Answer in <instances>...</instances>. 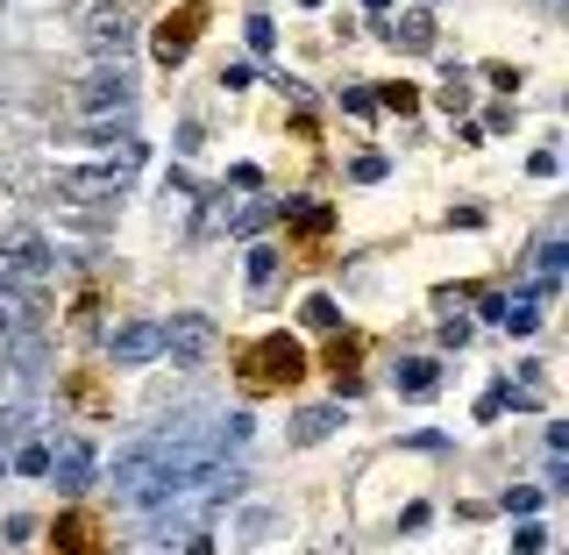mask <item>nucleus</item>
Here are the masks:
<instances>
[{
	"label": "nucleus",
	"instance_id": "nucleus-25",
	"mask_svg": "<svg viewBox=\"0 0 569 555\" xmlns=\"http://www.w3.org/2000/svg\"><path fill=\"white\" fill-rule=\"evenodd\" d=\"M257 186H264L257 164H235V171H228V192H257Z\"/></svg>",
	"mask_w": 569,
	"mask_h": 555
},
{
	"label": "nucleus",
	"instance_id": "nucleus-22",
	"mask_svg": "<svg viewBox=\"0 0 569 555\" xmlns=\"http://www.w3.org/2000/svg\"><path fill=\"white\" fill-rule=\"evenodd\" d=\"M349 178H356V186H378V178H384V157H378V149H364V157L349 164Z\"/></svg>",
	"mask_w": 569,
	"mask_h": 555
},
{
	"label": "nucleus",
	"instance_id": "nucleus-13",
	"mask_svg": "<svg viewBox=\"0 0 569 555\" xmlns=\"http://www.w3.org/2000/svg\"><path fill=\"white\" fill-rule=\"evenodd\" d=\"M434 378H442V364H434V356H399V364H392V385H399V392H434Z\"/></svg>",
	"mask_w": 569,
	"mask_h": 555
},
{
	"label": "nucleus",
	"instance_id": "nucleus-7",
	"mask_svg": "<svg viewBox=\"0 0 569 555\" xmlns=\"http://www.w3.org/2000/svg\"><path fill=\"white\" fill-rule=\"evenodd\" d=\"M299 370H306L299 342H292V335H271V342H257V364H249V385H292Z\"/></svg>",
	"mask_w": 569,
	"mask_h": 555
},
{
	"label": "nucleus",
	"instance_id": "nucleus-1",
	"mask_svg": "<svg viewBox=\"0 0 569 555\" xmlns=\"http://www.w3.org/2000/svg\"><path fill=\"white\" fill-rule=\"evenodd\" d=\"M143 164V143L129 136L122 149H108L100 164H57V200H71V207H108V200H122V186H129V171Z\"/></svg>",
	"mask_w": 569,
	"mask_h": 555
},
{
	"label": "nucleus",
	"instance_id": "nucleus-11",
	"mask_svg": "<svg viewBox=\"0 0 569 555\" xmlns=\"http://www.w3.org/2000/svg\"><path fill=\"white\" fill-rule=\"evenodd\" d=\"M342 413H349V407H342V399H335V407H306V413H299V420H292V442H299V448H313V442H327V434H335V428H342Z\"/></svg>",
	"mask_w": 569,
	"mask_h": 555
},
{
	"label": "nucleus",
	"instance_id": "nucleus-23",
	"mask_svg": "<svg viewBox=\"0 0 569 555\" xmlns=\"http://www.w3.org/2000/svg\"><path fill=\"white\" fill-rule=\"evenodd\" d=\"M278 278V249H249V285H271Z\"/></svg>",
	"mask_w": 569,
	"mask_h": 555
},
{
	"label": "nucleus",
	"instance_id": "nucleus-6",
	"mask_svg": "<svg viewBox=\"0 0 569 555\" xmlns=\"http://www.w3.org/2000/svg\"><path fill=\"white\" fill-rule=\"evenodd\" d=\"M51 477H57V491H65V499H79V491H93L100 456H93L86 442H57V448H51Z\"/></svg>",
	"mask_w": 569,
	"mask_h": 555
},
{
	"label": "nucleus",
	"instance_id": "nucleus-4",
	"mask_svg": "<svg viewBox=\"0 0 569 555\" xmlns=\"http://www.w3.org/2000/svg\"><path fill=\"white\" fill-rule=\"evenodd\" d=\"M79 36H86L93 57H129V43H136V14H129L122 0H86Z\"/></svg>",
	"mask_w": 569,
	"mask_h": 555
},
{
	"label": "nucleus",
	"instance_id": "nucleus-29",
	"mask_svg": "<svg viewBox=\"0 0 569 555\" xmlns=\"http://www.w3.org/2000/svg\"><path fill=\"white\" fill-rule=\"evenodd\" d=\"M364 8H392V0H364Z\"/></svg>",
	"mask_w": 569,
	"mask_h": 555
},
{
	"label": "nucleus",
	"instance_id": "nucleus-18",
	"mask_svg": "<svg viewBox=\"0 0 569 555\" xmlns=\"http://www.w3.org/2000/svg\"><path fill=\"white\" fill-rule=\"evenodd\" d=\"M299 321H306V328H335V321H342V307H335L327 292H313L306 307H299Z\"/></svg>",
	"mask_w": 569,
	"mask_h": 555
},
{
	"label": "nucleus",
	"instance_id": "nucleus-8",
	"mask_svg": "<svg viewBox=\"0 0 569 555\" xmlns=\"http://www.w3.org/2000/svg\"><path fill=\"white\" fill-rule=\"evenodd\" d=\"M200 29H207V0H186V8H178V22L157 29V65H178V57L200 43Z\"/></svg>",
	"mask_w": 569,
	"mask_h": 555
},
{
	"label": "nucleus",
	"instance_id": "nucleus-9",
	"mask_svg": "<svg viewBox=\"0 0 569 555\" xmlns=\"http://www.w3.org/2000/svg\"><path fill=\"white\" fill-rule=\"evenodd\" d=\"M108 356L114 364H149V356H164V321H129L108 335Z\"/></svg>",
	"mask_w": 569,
	"mask_h": 555
},
{
	"label": "nucleus",
	"instance_id": "nucleus-5",
	"mask_svg": "<svg viewBox=\"0 0 569 555\" xmlns=\"http://www.w3.org/2000/svg\"><path fill=\"white\" fill-rule=\"evenodd\" d=\"M164 349H171L178 364L200 370L207 356L221 349V335H214V321H207V313H171V321H164Z\"/></svg>",
	"mask_w": 569,
	"mask_h": 555
},
{
	"label": "nucleus",
	"instance_id": "nucleus-17",
	"mask_svg": "<svg viewBox=\"0 0 569 555\" xmlns=\"http://www.w3.org/2000/svg\"><path fill=\"white\" fill-rule=\"evenodd\" d=\"M243 36H249V51H257V57H271V51H278V22H271V14H249Z\"/></svg>",
	"mask_w": 569,
	"mask_h": 555
},
{
	"label": "nucleus",
	"instance_id": "nucleus-15",
	"mask_svg": "<svg viewBox=\"0 0 569 555\" xmlns=\"http://www.w3.org/2000/svg\"><path fill=\"white\" fill-rule=\"evenodd\" d=\"M520 407V392H513V385H484V399H477V420H505V413H513Z\"/></svg>",
	"mask_w": 569,
	"mask_h": 555
},
{
	"label": "nucleus",
	"instance_id": "nucleus-28",
	"mask_svg": "<svg viewBox=\"0 0 569 555\" xmlns=\"http://www.w3.org/2000/svg\"><path fill=\"white\" fill-rule=\"evenodd\" d=\"M186 555H214V534H192V542H186Z\"/></svg>",
	"mask_w": 569,
	"mask_h": 555
},
{
	"label": "nucleus",
	"instance_id": "nucleus-21",
	"mask_svg": "<svg viewBox=\"0 0 569 555\" xmlns=\"http://www.w3.org/2000/svg\"><path fill=\"white\" fill-rule=\"evenodd\" d=\"M378 108H392V114H413V108H421V93H413V86H384V93H378Z\"/></svg>",
	"mask_w": 569,
	"mask_h": 555
},
{
	"label": "nucleus",
	"instance_id": "nucleus-19",
	"mask_svg": "<svg viewBox=\"0 0 569 555\" xmlns=\"http://www.w3.org/2000/svg\"><path fill=\"white\" fill-rule=\"evenodd\" d=\"M342 108H349L356 122H370V114H378V93H370V86H349V93H342Z\"/></svg>",
	"mask_w": 569,
	"mask_h": 555
},
{
	"label": "nucleus",
	"instance_id": "nucleus-3",
	"mask_svg": "<svg viewBox=\"0 0 569 555\" xmlns=\"http://www.w3.org/2000/svg\"><path fill=\"white\" fill-rule=\"evenodd\" d=\"M57 257L43 235H0V285L8 292H36V285H51Z\"/></svg>",
	"mask_w": 569,
	"mask_h": 555
},
{
	"label": "nucleus",
	"instance_id": "nucleus-16",
	"mask_svg": "<svg viewBox=\"0 0 569 555\" xmlns=\"http://www.w3.org/2000/svg\"><path fill=\"white\" fill-rule=\"evenodd\" d=\"M499 321L513 328V335H534V328H542V299H513V307H505Z\"/></svg>",
	"mask_w": 569,
	"mask_h": 555
},
{
	"label": "nucleus",
	"instance_id": "nucleus-14",
	"mask_svg": "<svg viewBox=\"0 0 569 555\" xmlns=\"http://www.w3.org/2000/svg\"><path fill=\"white\" fill-rule=\"evenodd\" d=\"M8 470H22V477H51V442H22L8 456Z\"/></svg>",
	"mask_w": 569,
	"mask_h": 555
},
{
	"label": "nucleus",
	"instance_id": "nucleus-26",
	"mask_svg": "<svg viewBox=\"0 0 569 555\" xmlns=\"http://www.w3.org/2000/svg\"><path fill=\"white\" fill-rule=\"evenodd\" d=\"M427 520H434V506H421V499H413V506H406V513H399V534H421V528H427Z\"/></svg>",
	"mask_w": 569,
	"mask_h": 555
},
{
	"label": "nucleus",
	"instance_id": "nucleus-2",
	"mask_svg": "<svg viewBox=\"0 0 569 555\" xmlns=\"http://www.w3.org/2000/svg\"><path fill=\"white\" fill-rule=\"evenodd\" d=\"M129 108H136V71H129V57H100L79 79V114L100 122V114H129Z\"/></svg>",
	"mask_w": 569,
	"mask_h": 555
},
{
	"label": "nucleus",
	"instance_id": "nucleus-12",
	"mask_svg": "<svg viewBox=\"0 0 569 555\" xmlns=\"http://www.w3.org/2000/svg\"><path fill=\"white\" fill-rule=\"evenodd\" d=\"M384 36H392L399 51H427V43H434V14L427 8H406L399 22H384Z\"/></svg>",
	"mask_w": 569,
	"mask_h": 555
},
{
	"label": "nucleus",
	"instance_id": "nucleus-24",
	"mask_svg": "<svg viewBox=\"0 0 569 555\" xmlns=\"http://www.w3.org/2000/svg\"><path fill=\"white\" fill-rule=\"evenodd\" d=\"M505 513H520V520H527V513H542V491H527V485H520V491H505Z\"/></svg>",
	"mask_w": 569,
	"mask_h": 555
},
{
	"label": "nucleus",
	"instance_id": "nucleus-20",
	"mask_svg": "<svg viewBox=\"0 0 569 555\" xmlns=\"http://www.w3.org/2000/svg\"><path fill=\"white\" fill-rule=\"evenodd\" d=\"M442 349H470V321L462 313H442Z\"/></svg>",
	"mask_w": 569,
	"mask_h": 555
},
{
	"label": "nucleus",
	"instance_id": "nucleus-10",
	"mask_svg": "<svg viewBox=\"0 0 569 555\" xmlns=\"http://www.w3.org/2000/svg\"><path fill=\"white\" fill-rule=\"evenodd\" d=\"M278 506H243V513H235V528H228V548H257V542H271L278 534Z\"/></svg>",
	"mask_w": 569,
	"mask_h": 555
},
{
	"label": "nucleus",
	"instance_id": "nucleus-27",
	"mask_svg": "<svg viewBox=\"0 0 569 555\" xmlns=\"http://www.w3.org/2000/svg\"><path fill=\"white\" fill-rule=\"evenodd\" d=\"M491 86H499V93H520V65H491Z\"/></svg>",
	"mask_w": 569,
	"mask_h": 555
}]
</instances>
